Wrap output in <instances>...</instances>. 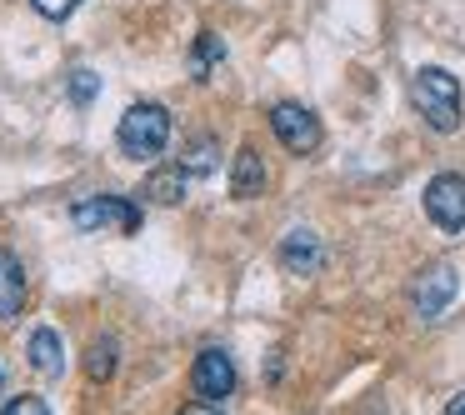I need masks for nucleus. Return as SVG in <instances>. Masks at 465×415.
<instances>
[{"label": "nucleus", "instance_id": "f257e3e1", "mask_svg": "<svg viewBox=\"0 0 465 415\" xmlns=\"http://www.w3.org/2000/svg\"><path fill=\"white\" fill-rule=\"evenodd\" d=\"M411 105L420 111V121L430 131L450 135L460 131V81L440 65H425V71L411 75Z\"/></svg>", "mask_w": 465, "mask_h": 415}, {"label": "nucleus", "instance_id": "f03ea898", "mask_svg": "<svg viewBox=\"0 0 465 415\" xmlns=\"http://www.w3.org/2000/svg\"><path fill=\"white\" fill-rule=\"evenodd\" d=\"M115 145H121V155H131V161L161 155L165 145H171V111L155 105V101L131 105V111L121 115V125H115Z\"/></svg>", "mask_w": 465, "mask_h": 415}, {"label": "nucleus", "instance_id": "7ed1b4c3", "mask_svg": "<svg viewBox=\"0 0 465 415\" xmlns=\"http://www.w3.org/2000/svg\"><path fill=\"white\" fill-rule=\"evenodd\" d=\"M71 225L85 235L95 231H121V235H135L141 231V205L125 201V195H85V201L71 205Z\"/></svg>", "mask_w": 465, "mask_h": 415}, {"label": "nucleus", "instance_id": "20e7f679", "mask_svg": "<svg viewBox=\"0 0 465 415\" xmlns=\"http://www.w3.org/2000/svg\"><path fill=\"white\" fill-rule=\"evenodd\" d=\"M425 215L445 235L465 231V175H455V171L430 175V185H425Z\"/></svg>", "mask_w": 465, "mask_h": 415}, {"label": "nucleus", "instance_id": "39448f33", "mask_svg": "<svg viewBox=\"0 0 465 415\" xmlns=\"http://www.w3.org/2000/svg\"><path fill=\"white\" fill-rule=\"evenodd\" d=\"M271 131H275V141H281L291 155H311L315 145H321V121H315L301 101L271 105Z\"/></svg>", "mask_w": 465, "mask_h": 415}, {"label": "nucleus", "instance_id": "423d86ee", "mask_svg": "<svg viewBox=\"0 0 465 415\" xmlns=\"http://www.w3.org/2000/svg\"><path fill=\"white\" fill-rule=\"evenodd\" d=\"M191 390L201 395L205 405H221L225 395H235V365H231V355H225L221 345H211V351L195 355V365H191Z\"/></svg>", "mask_w": 465, "mask_h": 415}, {"label": "nucleus", "instance_id": "0eeeda50", "mask_svg": "<svg viewBox=\"0 0 465 415\" xmlns=\"http://www.w3.org/2000/svg\"><path fill=\"white\" fill-rule=\"evenodd\" d=\"M460 295V275H455V265L435 261L430 271H420V281H415L411 301H415V315H425V321H435V315L450 311V301Z\"/></svg>", "mask_w": 465, "mask_h": 415}, {"label": "nucleus", "instance_id": "6e6552de", "mask_svg": "<svg viewBox=\"0 0 465 415\" xmlns=\"http://www.w3.org/2000/svg\"><path fill=\"white\" fill-rule=\"evenodd\" d=\"M281 265L291 275H315L325 265V245H321V235L315 231H305V225H295V231H285V241H281Z\"/></svg>", "mask_w": 465, "mask_h": 415}, {"label": "nucleus", "instance_id": "1a4fd4ad", "mask_svg": "<svg viewBox=\"0 0 465 415\" xmlns=\"http://www.w3.org/2000/svg\"><path fill=\"white\" fill-rule=\"evenodd\" d=\"M25 311V271L11 245H0V321H15Z\"/></svg>", "mask_w": 465, "mask_h": 415}, {"label": "nucleus", "instance_id": "9d476101", "mask_svg": "<svg viewBox=\"0 0 465 415\" xmlns=\"http://www.w3.org/2000/svg\"><path fill=\"white\" fill-rule=\"evenodd\" d=\"M261 191H265V161L255 145H241L231 155V195L235 201H255Z\"/></svg>", "mask_w": 465, "mask_h": 415}, {"label": "nucleus", "instance_id": "9b49d317", "mask_svg": "<svg viewBox=\"0 0 465 415\" xmlns=\"http://www.w3.org/2000/svg\"><path fill=\"white\" fill-rule=\"evenodd\" d=\"M25 355H31L35 375H45V380H61V375H65V345H61V335H55L51 325L31 331V345H25Z\"/></svg>", "mask_w": 465, "mask_h": 415}, {"label": "nucleus", "instance_id": "f8f14e48", "mask_svg": "<svg viewBox=\"0 0 465 415\" xmlns=\"http://www.w3.org/2000/svg\"><path fill=\"white\" fill-rule=\"evenodd\" d=\"M185 181H191V175H185L181 165H165V171L145 175L141 195H145V201H155V205H181L185 201Z\"/></svg>", "mask_w": 465, "mask_h": 415}, {"label": "nucleus", "instance_id": "ddd939ff", "mask_svg": "<svg viewBox=\"0 0 465 415\" xmlns=\"http://www.w3.org/2000/svg\"><path fill=\"white\" fill-rule=\"evenodd\" d=\"M225 61V41L215 31L195 35V51H191V81H211V71Z\"/></svg>", "mask_w": 465, "mask_h": 415}, {"label": "nucleus", "instance_id": "4468645a", "mask_svg": "<svg viewBox=\"0 0 465 415\" xmlns=\"http://www.w3.org/2000/svg\"><path fill=\"white\" fill-rule=\"evenodd\" d=\"M115 365H121V345H115L111 335H95L91 351H85V375H91V380H111Z\"/></svg>", "mask_w": 465, "mask_h": 415}, {"label": "nucleus", "instance_id": "2eb2a0df", "mask_svg": "<svg viewBox=\"0 0 465 415\" xmlns=\"http://www.w3.org/2000/svg\"><path fill=\"white\" fill-rule=\"evenodd\" d=\"M215 161H221V141H215V135H195V141L185 145L181 171H185V175H211Z\"/></svg>", "mask_w": 465, "mask_h": 415}, {"label": "nucleus", "instance_id": "dca6fc26", "mask_svg": "<svg viewBox=\"0 0 465 415\" xmlns=\"http://www.w3.org/2000/svg\"><path fill=\"white\" fill-rule=\"evenodd\" d=\"M101 95V75L95 71H71V105H91Z\"/></svg>", "mask_w": 465, "mask_h": 415}, {"label": "nucleus", "instance_id": "f3484780", "mask_svg": "<svg viewBox=\"0 0 465 415\" xmlns=\"http://www.w3.org/2000/svg\"><path fill=\"white\" fill-rule=\"evenodd\" d=\"M0 415H51V405H45L41 395H15V400L5 405Z\"/></svg>", "mask_w": 465, "mask_h": 415}, {"label": "nucleus", "instance_id": "a211bd4d", "mask_svg": "<svg viewBox=\"0 0 465 415\" xmlns=\"http://www.w3.org/2000/svg\"><path fill=\"white\" fill-rule=\"evenodd\" d=\"M31 5L45 15V21H65V15H71L75 5H81V0H31Z\"/></svg>", "mask_w": 465, "mask_h": 415}, {"label": "nucleus", "instance_id": "6ab92c4d", "mask_svg": "<svg viewBox=\"0 0 465 415\" xmlns=\"http://www.w3.org/2000/svg\"><path fill=\"white\" fill-rule=\"evenodd\" d=\"M181 415H221L215 405H205V400H191V405H181Z\"/></svg>", "mask_w": 465, "mask_h": 415}, {"label": "nucleus", "instance_id": "aec40b11", "mask_svg": "<svg viewBox=\"0 0 465 415\" xmlns=\"http://www.w3.org/2000/svg\"><path fill=\"white\" fill-rule=\"evenodd\" d=\"M445 415H465V390H460V395H455V400H450V405H445Z\"/></svg>", "mask_w": 465, "mask_h": 415}, {"label": "nucleus", "instance_id": "412c9836", "mask_svg": "<svg viewBox=\"0 0 465 415\" xmlns=\"http://www.w3.org/2000/svg\"><path fill=\"white\" fill-rule=\"evenodd\" d=\"M361 415H381V400H365V405H361Z\"/></svg>", "mask_w": 465, "mask_h": 415}, {"label": "nucleus", "instance_id": "4be33fe9", "mask_svg": "<svg viewBox=\"0 0 465 415\" xmlns=\"http://www.w3.org/2000/svg\"><path fill=\"white\" fill-rule=\"evenodd\" d=\"M0 385H5V375H0Z\"/></svg>", "mask_w": 465, "mask_h": 415}]
</instances>
